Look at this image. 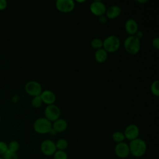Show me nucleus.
I'll return each mask as SVG.
<instances>
[{
  "instance_id": "17",
  "label": "nucleus",
  "mask_w": 159,
  "mask_h": 159,
  "mask_svg": "<svg viewBox=\"0 0 159 159\" xmlns=\"http://www.w3.org/2000/svg\"><path fill=\"white\" fill-rule=\"evenodd\" d=\"M55 146L57 148V150H62L65 151L68 145V141L65 139H60L55 142Z\"/></svg>"
},
{
  "instance_id": "22",
  "label": "nucleus",
  "mask_w": 159,
  "mask_h": 159,
  "mask_svg": "<svg viewBox=\"0 0 159 159\" xmlns=\"http://www.w3.org/2000/svg\"><path fill=\"white\" fill-rule=\"evenodd\" d=\"M31 104H32V106L35 108H39L40 107H41L43 104V101L41 99L40 96L39 95V96L34 97L32 100Z\"/></svg>"
},
{
  "instance_id": "14",
  "label": "nucleus",
  "mask_w": 159,
  "mask_h": 159,
  "mask_svg": "<svg viewBox=\"0 0 159 159\" xmlns=\"http://www.w3.org/2000/svg\"><path fill=\"white\" fill-rule=\"evenodd\" d=\"M121 8L119 6L113 5L108 8H106L105 15L107 19H113L119 17L121 14Z\"/></svg>"
},
{
  "instance_id": "10",
  "label": "nucleus",
  "mask_w": 159,
  "mask_h": 159,
  "mask_svg": "<svg viewBox=\"0 0 159 159\" xmlns=\"http://www.w3.org/2000/svg\"><path fill=\"white\" fill-rule=\"evenodd\" d=\"M114 152L117 157L120 158H126L130 155L129 144L122 142L116 143L114 147Z\"/></svg>"
},
{
  "instance_id": "32",
  "label": "nucleus",
  "mask_w": 159,
  "mask_h": 159,
  "mask_svg": "<svg viewBox=\"0 0 159 159\" xmlns=\"http://www.w3.org/2000/svg\"><path fill=\"white\" fill-rule=\"evenodd\" d=\"M76 2H85V1L84 0H83V1H76Z\"/></svg>"
},
{
  "instance_id": "21",
  "label": "nucleus",
  "mask_w": 159,
  "mask_h": 159,
  "mask_svg": "<svg viewBox=\"0 0 159 159\" xmlns=\"http://www.w3.org/2000/svg\"><path fill=\"white\" fill-rule=\"evenodd\" d=\"M150 90L152 93L155 96L158 97L159 96V81L158 80L154 81L150 86Z\"/></svg>"
},
{
  "instance_id": "13",
  "label": "nucleus",
  "mask_w": 159,
  "mask_h": 159,
  "mask_svg": "<svg viewBox=\"0 0 159 159\" xmlns=\"http://www.w3.org/2000/svg\"><path fill=\"white\" fill-rule=\"evenodd\" d=\"M40 96L43 103H45L47 105L53 104L56 101V96L55 93L50 90H45L42 91Z\"/></svg>"
},
{
  "instance_id": "27",
  "label": "nucleus",
  "mask_w": 159,
  "mask_h": 159,
  "mask_svg": "<svg viewBox=\"0 0 159 159\" xmlns=\"http://www.w3.org/2000/svg\"><path fill=\"white\" fill-rule=\"evenodd\" d=\"M7 3L6 0H0V11H2L7 7Z\"/></svg>"
},
{
  "instance_id": "9",
  "label": "nucleus",
  "mask_w": 159,
  "mask_h": 159,
  "mask_svg": "<svg viewBox=\"0 0 159 159\" xmlns=\"http://www.w3.org/2000/svg\"><path fill=\"white\" fill-rule=\"evenodd\" d=\"M91 12L98 17H101L105 15L106 7L105 4L101 1H94L89 6Z\"/></svg>"
},
{
  "instance_id": "12",
  "label": "nucleus",
  "mask_w": 159,
  "mask_h": 159,
  "mask_svg": "<svg viewBox=\"0 0 159 159\" xmlns=\"http://www.w3.org/2000/svg\"><path fill=\"white\" fill-rule=\"evenodd\" d=\"M125 30L129 35H134L139 30L138 24L134 19H129L125 23Z\"/></svg>"
},
{
  "instance_id": "24",
  "label": "nucleus",
  "mask_w": 159,
  "mask_h": 159,
  "mask_svg": "<svg viewBox=\"0 0 159 159\" xmlns=\"http://www.w3.org/2000/svg\"><path fill=\"white\" fill-rule=\"evenodd\" d=\"M4 159H18V156L17 153L7 150L6 152L3 155Z\"/></svg>"
},
{
  "instance_id": "20",
  "label": "nucleus",
  "mask_w": 159,
  "mask_h": 159,
  "mask_svg": "<svg viewBox=\"0 0 159 159\" xmlns=\"http://www.w3.org/2000/svg\"><path fill=\"white\" fill-rule=\"evenodd\" d=\"M7 148L8 150L16 153L20 148V145L17 141L12 140L7 144Z\"/></svg>"
},
{
  "instance_id": "5",
  "label": "nucleus",
  "mask_w": 159,
  "mask_h": 159,
  "mask_svg": "<svg viewBox=\"0 0 159 159\" xmlns=\"http://www.w3.org/2000/svg\"><path fill=\"white\" fill-rule=\"evenodd\" d=\"M45 117L51 122L55 121L60 118L61 111L60 108L55 104L47 105L44 110Z\"/></svg>"
},
{
  "instance_id": "11",
  "label": "nucleus",
  "mask_w": 159,
  "mask_h": 159,
  "mask_svg": "<svg viewBox=\"0 0 159 159\" xmlns=\"http://www.w3.org/2000/svg\"><path fill=\"white\" fill-rule=\"evenodd\" d=\"M139 133L140 130L139 127L134 124H131L125 127L124 134L126 139L131 141L139 138Z\"/></svg>"
},
{
  "instance_id": "28",
  "label": "nucleus",
  "mask_w": 159,
  "mask_h": 159,
  "mask_svg": "<svg viewBox=\"0 0 159 159\" xmlns=\"http://www.w3.org/2000/svg\"><path fill=\"white\" fill-rule=\"evenodd\" d=\"M137 38H138L139 40L143 37V32H142V31H141V30H137V32L135 33V34L134 35Z\"/></svg>"
},
{
  "instance_id": "19",
  "label": "nucleus",
  "mask_w": 159,
  "mask_h": 159,
  "mask_svg": "<svg viewBox=\"0 0 159 159\" xmlns=\"http://www.w3.org/2000/svg\"><path fill=\"white\" fill-rule=\"evenodd\" d=\"M103 41L99 38H94L91 42V46L94 50H98L102 48Z\"/></svg>"
},
{
  "instance_id": "34",
  "label": "nucleus",
  "mask_w": 159,
  "mask_h": 159,
  "mask_svg": "<svg viewBox=\"0 0 159 159\" xmlns=\"http://www.w3.org/2000/svg\"><path fill=\"white\" fill-rule=\"evenodd\" d=\"M0 159H4L2 157H0Z\"/></svg>"
},
{
  "instance_id": "1",
  "label": "nucleus",
  "mask_w": 159,
  "mask_h": 159,
  "mask_svg": "<svg viewBox=\"0 0 159 159\" xmlns=\"http://www.w3.org/2000/svg\"><path fill=\"white\" fill-rule=\"evenodd\" d=\"M129 147L130 154L137 158L142 157L145 153L147 148L146 142L140 138L130 141Z\"/></svg>"
},
{
  "instance_id": "3",
  "label": "nucleus",
  "mask_w": 159,
  "mask_h": 159,
  "mask_svg": "<svg viewBox=\"0 0 159 159\" xmlns=\"http://www.w3.org/2000/svg\"><path fill=\"white\" fill-rule=\"evenodd\" d=\"M102 43V48L107 53L117 52L120 46V42L119 37L114 35H111L104 39Z\"/></svg>"
},
{
  "instance_id": "6",
  "label": "nucleus",
  "mask_w": 159,
  "mask_h": 159,
  "mask_svg": "<svg viewBox=\"0 0 159 159\" xmlns=\"http://www.w3.org/2000/svg\"><path fill=\"white\" fill-rule=\"evenodd\" d=\"M25 91L29 95L35 97L40 95L42 92V88L39 82L29 81L25 85Z\"/></svg>"
},
{
  "instance_id": "30",
  "label": "nucleus",
  "mask_w": 159,
  "mask_h": 159,
  "mask_svg": "<svg viewBox=\"0 0 159 159\" xmlns=\"http://www.w3.org/2000/svg\"><path fill=\"white\" fill-rule=\"evenodd\" d=\"M49 134H51V135H56L57 132H55L53 129H51V130L50 131Z\"/></svg>"
},
{
  "instance_id": "23",
  "label": "nucleus",
  "mask_w": 159,
  "mask_h": 159,
  "mask_svg": "<svg viewBox=\"0 0 159 159\" xmlns=\"http://www.w3.org/2000/svg\"><path fill=\"white\" fill-rule=\"evenodd\" d=\"M53 156V159H68L67 153L62 150H57Z\"/></svg>"
},
{
  "instance_id": "8",
  "label": "nucleus",
  "mask_w": 159,
  "mask_h": 159,
  "mask_svg": "<svg viewBox=\"0 0 159 159\" xmlns=\"http://www.w3.org/2000/svg\"><path fill=\"white\" fill-rule=\"evenodd\" d=\"M42 153L46 156H52L57 151L55 142L50 139L43 140L40 146Z\"/></svg>"
},
{
  "instance_id": "18",
  "label": "nucleus",
  "mask_w": 159,
  "mask_h": 159,
  "mask_svg": "<svg viewBox=\"0 0 159 159\" xmlns=\"http://www.w3.org/2000/svg\"><path fill=\"white\" fill-rule=\"evenodd\" d=\"M112 139L116 143L122 142L125 139L124 132L120 131H116L112 134Z\"/></svg>"
},
{
  "instance_id": "31",
  "label": "nucleus",
  "mask_w": 159,
  "mask_h": 159,
  "mask_svg": "<svg viewBox=\"0 0 159 159\" xmlns=\"http://www.w3.org/2000/svg\"><path fill=\"white\" fill-rule=\"evenodd\" d=\"M137 1L139 2H140V3H145V2H147L148 1L147 0H139Z\"/></svg>"
},
{
  "instance_id": "2",
  "label": "nucleus",
  "mask_w": 159,
  "mask_h": 159,
  "mask_svg": "<svg viewBox=\"0 0 159 159\" xmlns=\"http://www.w3.org/2000/svg\"><path fill=\"white\" fill-rule=\"evenodd\" d=\"M140 41L135 35H129L124 40V47L126 52L130 55L137 54L140 50Z\"/></svg>"
},
{
  "instance_id": "26",
  "label": "nucleus",
  "mask_w": 159,
  "mask_h": 159,
  "mask_svg": "<svg viewBox=\"0 0 159 159\" xmlns=\"http://www.w3.org/2000/svg\"><path fill=\"white\" fill-rule=\"evenodd\" d=\"M152 47L154 48H155L156 50H158L159 49V38L158 37H154L152 39Z\"/></svg>"
},
{
  "instance_id": "15",
  "label": "nucleus",
  "mask_w": 159,
  "mask_h": 159,
  "mask_svg": "<svg viewBox=\"0 0 159 159\" xmlns=\"http://www.w3.org/2000/svg\"><path fill=\"white\" fill-rule=\"evenodd\" d=\"M68 127L67 122L63 119L59 118L52 123V129L57 132H63L66 130Z\"/></svg>"
},
{
  "instance_id": "16",
  "label": "nucleus",
  "mask_w": 159,
  "mask_h": 159,
  "mask_svg": "<svg viewBox=\"0 0 159 159\" xmlns=\"http://www.w3.org/2000/svg\"><path fill=\"white\" fill-rule=\"evenodd\" d=\"M94 58L99 63H104L107 58V52L102 48L96 50L94 53Z\"/></svg>"
},
{
  "instance_id": "4",
  "label": "nucleus",
  "mask_w": 159,
  "mask_h": 159,
  "mask_svg": "<svg viewBox=\"0 0 159 159\" xmlns=\"http://www.w3.org/2000/svg\"><path fill=\"white\" fill-rule=\"evenodd\" d=\"M34 130L40 134H46L50 132L52 129V122L45 117L37 118L33 124Z\"/></svg>"
},
{
  "instance_id": "33",
  "label": "nucleus",
  "mask_w": 159,
  "mask_h": 159,
  "mask_svg": "<svg viewBox=\"0 0 159 159\" xmlns=\"http://www.w3.org/2000/svg\"><path fill=\"white\" fill-rule=\"evenodd\" d=\"M1 116H0V122H1Z\"/></svg>"
},
{
  "instance_id": "29",
  "label": "nucleus",
  "mask_w": 159,
  "mask_h": 159,
  "mask_svg": "<svg viewBox=\"0 0 159 159\" xmlns=\"http://www.w3.org/2000/svg\"><path fill=\"white\" fill-rule=\"evenodd\" d=\"M107 19V18L106 16H104H104H102L99 17V22H100L101 23L104 24V23L106 22Z\"/></svg>"
},
{
  "instance_id": "25",
  "label": "nucleus",
  "mask_w": 159,
  "mask_h": 159,
  "mask_svg": "<svg viewBox=\"0 0 159 159\" xmlns=\"http://www.w3.org/2000/svg\"><path fill=\"white\" fill-rule=\"evenodd\" d=\"M7 144L3 141H0V155H3L7 150Z\"/></svg>"
},
{
  "instance_id": "7",
  "label": "nucleus",
  "mask_w": 159,
  "mask_h": 159,
  "mask_svg": "<svg viewBox=\"0 0 159 159\" xmlns=\"http://www.w3.org/2000/svg\"><path fill=\"white\" fill-rule=\"evenodd\" d=\"M55 6L58 11L62 13H68L73 11L75 4L72 0H57Z\"/></svg>"
}]
</instances>
